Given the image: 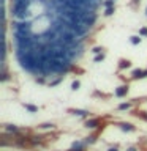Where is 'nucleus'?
<instances>
[{
    "label": "nucleus",
    "mask_w": 147,
    "mask_h": 151,
    "mask_svg": "<svg viewBox=\"0 0 147 151\" xmlns=\"http://www.w3.org/2000/svg\"><path fill=\"white\" fill-rule=\"evenodd\" d=\"M127 93H128V85H122V87H119V88L116 90V96H117V98L127 96Z\"/></svg>",
    "instance_id": "f257e3e1"
},
{
    "label": "nucleus",
    "mask_w": 147,
    "mask_h": 151,
    "mask_svg": "<svg viewBox=\"0 0 147 151\" xmlns=\"http://www.w3.org/2000/svg\"><path fill=\"white\" fill-rule=\"evenodd\" d=\"M98 124H100V118H92V120L85 121V127H89V129H95Z\"/></svg>",
    "instance_id": "f03ea898"
},
{
    "label": "nucleus",
    "mask_w": 147,
    "mask_h": 151,
    "mask_svg": "<svg viewBox=\"0 0 147 151\" xmlns=\"http://www.w3.org/2000/svg\"><path fill=\"white\" fill-rule=\"evenodd\" d=\"M131 77H133V79H144V77H146V71L135 69V71L131 73Z\"/></svg>",
    "instance_id": "7ed1b4c3"
},
{
    "label": "nucleus",
    "mask_w": 147,
    "mask_h": 151,
    "mask_svg": "<svg viewBox=\"0 0 147 151\" xmlns=\"http://www.w3.org/2000/svg\"><path fill=\"white\" fill-rule=\"evenodd\" d=\"M130 66H131V61L130 60L122 58L120 61H119V69H127V68H130Z\"/></svg>",
    "instance_id": "20e7f679"
},
{
    "label": "nucleus",
    "mask_w": 147,
    "mask_h": 151,
    "mask_svg": "<svg viewBox=\"0 0 147 151\" xmlns=\"http://www.w3.org/2000/svg\"><path fill=\"white\" fill-rule=\"evenodd\" d=\"M70 112L73 113V115H79V116L89 115V112H87V110H81V109H70Z\"/></svg>",
    "instance_id": "39448f33"
},
{
    "label": "nucleus",
    "mask_w": 147,
    "mask_h": 151,
    "mask_svg": "<svg viewBox=\"0 0 147 151\" xmlns=\"http://www.w3.org/2000/svg\"><path fill=\"white\" fill-rule=\"evenodd\" d=\"M120 127H122L123 131H135V126H133L131 123H122Z\"/></svg>",
    "instance_id": "423d86ee"
},
{
    "label": "nucleus",
    "mask_w": 147,
    "mask_h": 151,
    "mask_svg": "<svg viewBox=\"0 0 147 151\" xmlns=\"http://www.w3.org/2000/svg\"><path fill=\"white\" fill-rule=\"evenodd\" d=\"M24 107L27 109L28 112H32V113H35V112H38V107H35V106H32V104H24Z\"/></svg>",
    "instance_id": "0eeeda50"
},
{
    "label": "nucleus",
    "mask_w": 147,
    "mask_h": 151,
    "mask_svg": "<svg viewBox=\"0 0 147 151\" xmlns=\"http://www.w3.org/2000/svg\"><path fill=\"white\" fill-rule=\"evenodd\" d=\"M130 107H131V102H122L119 106V110H128Z\"/></svg>",
    "instance_id": "6e6552de"
},
{
    "label": "nucleus",
    "mask_w": 147,
    "mask_h": 151,
    "mask_svg": "<svg viewBox=\"0 0 147 151\" xmlns=\"http://www.w3.org/2000/svg\"><path fill=\"white\" fill-rule=\"evenodd\" d=\"M38 127H40V129H52L54 124H52V123H44V124H40Z\"/></svg>",
    "instance_id": "1a4fd4ad"
},
{
    "label": "nucleus",
    "mask_w": 147,
    "mask_h": 151,
    "mask_svg": "<svg viewBox=\"0 0 147 151\" xmlns=\"http://www.w3.org/2000/svg\"><path fill=\"white\" fill-rule=\"evenodd\" d=\"M131 44H139L141 42V36H131Z\"/></svg>",
    "instance_id": "9d476101"
},
{
    "label": "nucleus",
    "mask_w": 147,
    "mask_h": 151,
    "mask_svg": "<svg viewBox=\"0 0 147 151\" xmlns=\"http://www.w3.org/2000/svg\"><path fill=\"white\" fill-rule=\"evenodd\" d=\"M114 2H116V0H106V2H104V6L111 8V6H114Z\"/></svg>",
    "instance_id": "9b49d317"
},
{
    "label": "nucleus",
    "mask_w": 147,
    "mask_h": 151,
    "mask_svg": "<svg viewBox=\"0 0 147 151\" xmlns=\"http://www.w3.org/2000/svg\"><path fill=\"white\" fill-rule=\"evenodd\" d=\"M79 85H81V83H79V80H74V82L71 83V88H73V90H78V88H79Z\"/></svg>",
    "instance_id": "f8f14e48"
},
{
    "label": "nucleus",
    "mask_w": 147,
    "mask_h": 151,
    "mask_svg": "<svg viewBox=\"0 0 147 151\" xmlns=\"http://www.w3.org/2000/svg\"><path fill=\"white\" fill-rule=\"evenodd\" d=\"M103 50H104L103 47H95L92 52H93V54H103Z\"/></svg>",
    "instance_id": "ddd939ff"
},
{
    "label": "nucleus",
    "mask_w": 147,
    "mask_h": 151,
    "mask_svg": "<svg viewBox=\"0 0 147 151\" xmlns=\"http://www.w3.org/2000/svg\"><path fill=\"white\" fill-rule=\"evenodd\" d=\"M112 13H114V6H111V8H106V13H104V14H106V16H111Z\"/></svg>",
    "instance_id": "4468645a"
},
{
    "label": "nucleus",
    "mask_w": 147,
    "mask_h": 151,
    "mask_svg": "<svg viewBox=\"0 0 147 151\" xmlns=\"http://www.w3.org/2000/svg\"><path fill=\"white\" fill-rule=\"evenodd\" d=\"M104 60V55L103 54H98L97 57H95V61H103Z\"/></svg>",
    "instance_id": "2eb2a0df"
},
{
    "label": "nucleus",
    "mask_w": 147,
    "mask_h": 151,
    "mask_svg": "<svg viewBox=\"0 0 147 151\" xmlns=\"http://www.w3.org/2000/svg\"><path fill=\"white\" fill-rule=\"evenodd\" d=\"M5 129H7V131H13V132H16V131H17V127H16V126H11V124H9V126H7V127H5Z\"/></svg>",
    "instance_id": "dca6fc26"
},
{
    "label": "nucleus",
    "mask_w": 147,
    "mask_h": 151,
    "mask_svg": "<svg viewBox=\"0 0 147 151\" xmlns=\"http://www.w3.org/2000/svg\"><path fill=\"white\" fill-rule=\"evenodd\" d=\"M139 35H144V36H147V28H141V30H139Z\"/></svg>",
    "instance_id": "f3484780"
},
{
    "label": "nucleus",
    "mask_w": 147,
    "mask_h": 151,
    "mask_svg": "<svg viewBox=\"0 0 147 151\" xmlns=\"http://www.w3.org/2000/svg\"><path fill=\"white\" fill-rule=\"evenodd\" d=\"M108 151H119V150H117V148H109Z\"/></svg>",
    "instance_id": "a211bd4d"
},
{
    "label": "nucleus",
    "mask_w": 147,
    "mask_h": 151,
    "mask_svg": "<svg viewBox=\"0 0 147 151\" xmlns=\"http://www.w3.org/2000/svg\"><path fill=\"white\" fill-rule=\"evenodd\" d=\"M133 3H135V5H136V3H139V0H133Z\"/></svg>",
    "instance_id": "6ab92c4d"
},
{
    "label": "nucleus",
    "mask_w": 147,
    "mask_h": 151,
    "mask_svg": "<svg viewBox=\"0 0 147 151\" xmlns=\"http://www.w3.org/2000/svg\"><path fill=\"white\" fill-rule=\"evenodd\" d=\"M128 151H136V148H131V150H128Z\"/></svg>",
    "instance_id": "aec40b11"
},
{
    "label": "nucleus",
    "mask_w": 147,
    "mask_h": 151,
    "mask_svg": "<svg viewBox=\"0 0 147 151\" xmlns=\"http://www.w3.org/2000/svg\"><path fill=\"white\" fill-rule=\"evenodd\" d=\"M146 13H147V9H146Z\"/></svg>",
    "instance_id": "412c9836"
}]
</instances>
